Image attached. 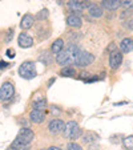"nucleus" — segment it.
I'll return each instance as SVG.
<instances>
[{"label":"nucleus","mask_w":133,"mask_h":150,"mask_svg":"<svg viewBox=\"0 0 133 150\" xmlns=\"http://www.w3.org/2000/svg\"><path fill=\"white\" fill-rule=\"evenodd\" d=\"M67 149L68 150H83L81 145H79L77 142H69L68 145H67Z\"/></svg>","instance_id":"obj_22"},{"label":"nucleus","mask_w":133,"mask_h":150,"mask_svg":"<svg viewBox=\"0 0 133 150\" xmlns=\"http://www.w3.org/2000/svg\"><path fill=\"white\" fill-rule=\"evenodd\" d=\"M125 28H128L129 31H133V17H130L129 20L125 21Z\"/></svg>","instance_id":"obj_25"},{"label":"nucleus","mask_w":133,"mask_h":150,"mask_svg":"<svg viewBox=\"0 0 133 150\" xmlns=\"http://www.w3.org/2000/svg\"><path fill=\"white\" fill-rule=\"evenodd\" d=\"M79 47L76 45V44H68L67 45V48L63 49L61 52H60L59 54H57L56 57V62L59 64V65L61 67H71L75 64V56H76V53L79 52Z\"/></svg>","instance_id":"obj_1"},{"label":"nucleus","mask_w":133,"mask_h":150,"mask_svg":"<svg viewBox=\"0 0 133 150\" xmlns=\"http://www.w3.org/2000/svg\"><path fill=\"white\" fill-rule=\"evenodd\" d=\"M35 23V17L31 13H26L21 17V21H20V28L21 29H29Z\"/></svg>","instance_id":"obj_15"},{"label":"nucleus","mask_w":133,"mask_h":150,"mask_svg":"<svg viewBox=\"0 0 133 150\" xmlns=\"http://www.w3.org/2000/svg\"><path fill=\"white\" fill-rule=\"evenodd\" d=\"M63 134H64L65 138H69V139H77L79 137L83 136V132L80 129L79 124L76 121H69L65 124V127L63 130Z\"/></svg>","instance_id":"obj_3"},{"label":"nucleus","mask_w":133,"mask_h":150,"mask_svg":"<svg viewBox=\"0 0 133 150\" xmlns=\"http://www.w3.org/2000/svg\"><path fill=\"white\" fill-rule=\"evenodd\" d=\"M47 17H48V9H43V11H40L39 13L36 15L37 20H46Z\"/></svg>","instance_id":"obj_23"},{"label":"nucleus","mask_w":133,"mask_h":150,"mask_svg":"<svg viewBox=\"0 0 133 150\" xmlns=\"http://www.w3.org/2000/svg\"><path fill=\"white\" fill-rule=\"evenodd\" d=\"M64 127H65V124H64V121L63 120H60V118H55V120H51L49 121V124H48V132L51 134H59V133H61L63 130H64Z\"/></svg>","instance_id":"obj_7"},{"label":"nucleus","mask_w":133,"mask_h":150,"mask_svg":"<svg viewBox=\"0 0 133 150\" xmlns=\"http://www.w3.org/2000/svg\"><path fill=\"white\" fill-rule=\"evenodd\" d=\"M64 49V40L63 39H56L51 47V52L53 54H59L60 52Z\"/></svg>","instance_id":"obj_17"},{"label":"nucleus","mask_w":133,"mask_h":150,"mask_svg":"<svg viewBox=\"0 0 133 150\" xmlns=\"http://www.w3.org/2000/svg\"><path fill=\"white\" fill-rule=\"evenodd\" d=\"M124 146L128 150H133V136H129L127 138H124Z\"/></svg>","instance_id":"obj_21"},{"label":"nucleus","mask_w":133,"mask_h":150,"mask_svg":"<svg viewBox=\"0 0 133 150\" xmlns=\"http://www.w3.org/2000/svg\"><path fill=\"white\" fill-rule=\"evenodd\" d=\"M8 67H9L8 62H6V61H0V71H4V69H7Z\"/></svg>","instance_id":"obj_26"},{"label":"nucleus","mask_w":133,"mask_h":150,"mask_svg":"<svg viewBox=\"0 0 133 150\" xmlns=\"http://www.w3.org/2000/svg\"><path fill=\"white\" fill-rule=\"evenodd\" d=\"M122 62V52L121 51H113L109 54V67L112 69H117Z\"/></svg>","instance_id":"obj_9"},{"label":"nucleus","mask_w":133,"mask_h":150,"mask_svg":"<svg viewBox=\"0 0 133 150\" xmlns=\"http://www.w3.org/2000/svg\"><path fill=\"white\" fill-rule=\"evenodd\" d=\"M120 49H121L122 53H129L133 51V39L130 37H125L121 40L120 42Z\"/></svg>","instance_id":"obj_16"},{"label":"nucleus","mask_w":133,"mask_h":150,"mask_svg":"<svg viewBox=\"0 0 133 150\" xmlns=\"http://www.w3.org/2000/svg\"><path fill=\"white\" fill-rule=\"evenodd\" d=\"M120 6H121L120 0H102L101 1V8L107 11H116L120 8Z\"/></svg>","instance_id":"obj_12"},{"label":"nucleus","mask_w":133,"mask_h":150,"mask_svg":"<svg viewBox=\"0 0 133 150\" xmlns=\"http://www.w3.org/2000/svg\"><path fill=\"white\" fill-rule=\"evenodd\" d=\"M55 80H56V79H55V77H53V79H49L48 84H47V86H48V88H51V85H52V84H53V82H55Z\"/></svg>","instance_id":"obj_29"},{"label":"nucleus","mask_w":133,"mask_h":150,"mask_svg":"<svg viewBox=\"0 0 133 150\" xmlns=\"http://www.w3.org/2000/svg\"><path fill=\"white\" fill-rule=\"evenodd\" d=\"M60 74L63 77H75L77 74L76 72V68L75 67H63V69L60 71Z\"/></svg>","instance_id":"obj_19"},{"label":"nucleus","mask_w":133,"mask_h":150,"mask_svg":"<svg viewBox=\"0 0 133 150\" xmlns=\"http://www.w3.org/2000/svg\"><path fill=\"white\" fill-rule=\"evenodd\" d=\"M81 138H83L84 144L89 145V144H92V142H96L97 139H99V136H97L96 133H92V132H87L85 134L81 136Z\"/></svg>","instance_id":"obj_18"},{"label":"nucleus","mask_w":133,"mask_h":150,"mask_svg":"<svg viewBox=\"0 0 133 150\" xmlns=\"http://www.w3.org/2000/svg\"><path fill=\"white\" fill-rule=\"evenodd\" d=\"M67 24H68L69 27H72V28H80V27L83 25V20L79 15L72 13L67 17Z\"/></svg>","instance_id":"obj_14"},{"label":"nucleus","mask_w":133,"mask_h":150,"mask_svg":"<svg viewBox=\"0 0 133 150\" xmlns=\"http://www.w3.org/2000/svg\"><path fill=\"white\" fill-rule=\"evenodd\" d=\"M7 150H19V149H17V147H15L14 145H11L9 147H7Z\"/></svg>","instance_id":"obj_31"},{"label":"nucleus","mask_w":133,"mask_h":150,"mask_svg":"<svg viewBox=\"0 0 133 150\" xmlns=\"http://www.w3.org/2000/svg\"><path fill=\"white\" fill-rule=\"evenodd\" d=\"M32 108L36 109V110H44V109L47 108V100L44 98V97L36 98L33 101V104H32Z\"/></svg>","instance_id":"obj_20"},{"label":"nucleus","mask_w":133,"mask_h":150,"mask_svg":"<svg viewBox=\"0 0 133 150\" xmlns=\"http://www.w3.org/2000/svg\"><path fill=\"white\" fill-rule=\"evenodd\" d=\"M87 9H88V13L91 15L92 17H95V19H99V17H101L102 16V8L100 6H97V4H95V3H89V6L87 7Z\"/></svg>","instance_id":"obj_13"},{"label":"nucleus","mask_w":133,"mask_h":150,"mask_svg":"<svg viewBox=\"0 0 133 150\" xmlns=\"http://www.w3.org/2000/svg\"><path fill=\"white\" fill-rule=\"evenodd\" d=\"M89 6L88 0H69L68 1V7L72 12H76V15H79L80 12L84 11L85 7Z\"/></svg>","instance_id":"obj_8"},{"label":"nucleus","mask_w":133,"mask_h":150,"mask_svg":"<svg viewBox=\"0 0 133 150\" xmlns=\"http://www.w3.org/2000/svg\"><path fill=\"white\" fill-rule=\"evenodd\" d=\"M33 138H35L33 130H31L28 127H23V129H20L19 134H17V137L14 139L12 145H14L15 147H17L19 150H23V149H27V147L32 144Z\"/></svg>","instance_id":"obj_2"},{"label":"nucleus","mask_w":133,"mask_h":150,"mask_svg":"<svg viewBox=\"0 0 133 150\" xmlns=\"http://www.w3.org/2000/svg\"><path fill=\"white\" fill-rule=\"evenodd\" d=\"M15 94V86L11 81L3 82V85L0 86V101L7 102L14 97Z\"/></svg>","instance_id":"obj_6"},{"label":"nucleus","mask_w":133,"mask_h":150,"mask_svg":"<svg viewBox=\"0 0 133 150\" xmlns=\"http://www.w3.org/2000/svg\"><path fill=\"white\" fill-rule=\"evenodd\" d=\"M120 1H121V6L128 9L133 7V0H120Z\"/></svg>","instance_id":"obj_24"},{"label":"nucleus","mask_w":133,"mask_h":150,"mask_svg":"<svg viewBox=\"0 0 133 150\" xmlns=\"http://www.w3.org/2000/svg\"><path fill=\"white\" fill-rule=\"evenodd\" d=\"M17 42H19V47H21V48H31L33 45V39L28 33L23 32V33H20L19 37H17Z\"/></svg>","instance_id":"obj_10"},{"label":"nucleus","mask_w":133,"mask_h":150,"mask_svg":"<svg viewBox=\"0 0 133 150\" xmlns=\"http://www.w3.org/2000/svg\"><path fill=\"white\" fill-rule=\"evenodd\" d=\"M47 150H63L61 147H59V146H51V147H48Z\"/></svg>","instance_id":"obj_30"},{"label":"nucleus","mask_w":133,"mask_h":150,"mask_svg":"<svg viewBox=\"0 0 133 150\" xmlns=\"http://www.w3.org/2000/svg\"><path fill=\"white\" fill-rule=\"evenodd\" d=\"M29 120H31L33 124H43L44 120H46V113L44 110H36V109H32L29 112Z\"/></svg>","instance_id":"obj_11"},{"label":"nucleus","mask_w":133,"mask_h":150,"mask_svg":"<svg viewBox=\"0 0 133 150\" xmlns=\"http://www.w3.org/2000/svg\"><path fill=\"white\" fill-rule=\"evenodd\" d=\"M93 61H95L93 54L89 53V52H85V51L79 49V52H77L76 56H75V64L73 65L80 67V68H84V67L91 65Z\"/></svg>","instance_id":"obj_5"},{"label":"nucleus","mask_w":133,"mask_h":150,"mask_svg":"<svg viewBox=\"0 0 133 150\" xmlns=\"http://www.w3.org/2000/svg\"><path fill=\"white\" fill-rule=\"evenodd\" d=\"M12 37H14V31H12V29H11V31L8 32V35H7V39H6V41H7V42H9V40H12Z\"/></svg>","instance_id":"obj_27"},{"label":"nucleus","mask_w":133,"mask_h":150,"mask_svg":"<svg viewBox=\"0 0 133 150\" xmlns=\"http://www.w3.org/2000/svg\"><path fill=\"white\" fill-rule=\"evenodd\" d=\"M7 56L11 57V59H14L15 57V51L14 49H8V51H7Z\"/></svg>","instance_id":"obj_28"},{"label":"nucleus","mask_w":133,"mask_h":150,"mask_svg":"<svg viewBox=\"0 0 133 150\" xmlns=\"http://www.w3.org/2000/svg\"><path fill=\"white\" fill-rule=\"evenodd\" d=\"M19 74L26 80H32L36 77V64L33 61H24L19 67Z\"/></svg>","instance_id":"obj_4"}]
</instances>
